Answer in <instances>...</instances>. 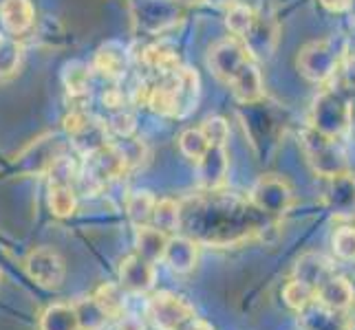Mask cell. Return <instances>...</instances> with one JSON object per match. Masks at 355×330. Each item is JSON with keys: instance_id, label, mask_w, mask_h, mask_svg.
Returning a JSON list of instances; mask_svg holds the SVG:
<instances>
[{"instance_id": "e0dca14e", "label": "cell", "mask_w": 355, "mask_h": 330, "mask_svg": "<svg viewBox=\"0 0 355 330\" xmlns=\"http://www.w3.org/2000/svg\"><path fill=\"white\" fill-rule=\"evenodd\" d=\"M336 268L334 262L327 260L320 253H304L298 258L296 268H293V277L300 279L307 286H311L313 291L320 286L329 275H334Z\"/></svg>"}, {"instance_id": "d4e9b609", "label": "cell", "mask_w": 355, "mask_h": 330, "mask_svg": "<svg viewBox=\"0 0 355 330\" xmlns=\"http://www.w3.org/2000/svg\"><path fill=\"white\" fill-rule=\"evenodd\" d=\"M95 66L97 71H102L106 77L119 80L126 73V48H121L115 42L102 46L100 51H97Z\"/></svg>"}, {"instance_id": "603a6c76", "label": "cell", "mask_w": 355, "mask_h": 330, "mask_svg": "<svg viewBox=\"0 0 355 330\" xmlns=\"http://www.w3.org/2000/svg\"><path fill=\"white\" fill-rule=\"evenodd\" d=\"M46 203L55 218H71L78 212V192L73 183H49Z\"/></svg>"}, {"instance_id": "cb8c5ba5", "label": "cell", "mask_w": 355, "mask_h": 330, "mask_svg": "<svg viewBox=\"0 0 355 330\" xmlns=\"http://www.w3.org/2000/svg\"><path fill=\"white\" fill-rule=\"evenodd\" d=\"M331 190H329V205L342 216H349L355 210V178L347 172L329 178Z\"/></svg>"}, {"instance_id": "9c48e42d", "label": "cell", "mask_w": 355, "mask_h": 330, "mask_svg": "<svg viewBox=\"0 0 355 330\" xmlns=\"http://www.w3.org/2000/svg\"><path fill=\"white\" fill-rule=\"evenodd\" d=\"M117 275V284L130 295H148L157 284V264L144 260L137 253H130L119 262Z\"/></svg>"}, {"instance_id": "e575fe53", "label": "cell", "mask_w": 355, "mask_h": 330, "mask_svg": "<svg viewBox=\"0 0 355 330\" xmlns=\"http://www.w3.org/2000/svg\"><path fill=\"white\" fill-rule=\"evenodd\" d=\"M117 330H146V322L144 317L135 315V313H128L124 311V315L117 317Z\"/></svg>"}, {"instance_id": "ac0fdd59", "label": "cell", "mask_w": 355, "mask_h": 330, "mask_svg": "<svg viewBox=\"0 0 355 330\" xmlns=\"http://www.w3.org/2000/svg\"><path fill=\"white\" fill-rule=\"evenodd\" d=\"M168 238H170L168 234H164L162 229H157L153 225L135 227V253L153 264H159L164 260Z\"/></svg>"}, {"instance_id": "4316f807", "label": "cell", "mask_w": 355, "mask_h": 330, "mask_svg": "<svg viewBox=\"0 0 355 330\" xmlns=\"http://www.w3.org/2000/svg\"><path fill=\"white\" fill-rule=\"evenodd\" d=\"M22 59V46L11 35H0V80L16 75Z\"/></svg>"}, {"instance_id": "f546056e", "label": "cell", "mask_w": 355, "mask_h": 330, "mask_svg": "<svg viewBox=\"0 0 355 330\" xmlns=\"http://www.w3.org/2000/svg\"><path fill=\"white\" fill-rule=\"evenodd\" d=\"M210 148V141L205 139V134L201 132V128H188L179 134V150L181 154L190 158V161L197 163L199 158L207 152Z\"/></svg>"}, {"instance_id": "d6a6232c", "label": "cell", "mask_w": 355, "mask_h": 330, "mask_svg": "<svg viewBox=\"0 0 355 330\" xmlns=\"http://www.w3.org/2000/svg\"><path fill=\"white\" fill-rule=\"evenodd\" d=\"M199 128L210 145H225L230 139V124L223 117H207Z\"/></svg>"}, {"instance_id": "ab89813d", "label": "cell", "mask_w": 355, "mask_h": 330, "mask_svg": "<svg viewBox=\"0 0 355 330\" xmlns=\"http://www.w3.org/2000/svg\"><path fill=\"white\" fill-rule=\"evenodd\" d=\"M0 284H3V271H0Z\"/></svg>"}, {"instance_id": "60d3db41", "label": "cell", "mask_w": 355, "mask_h": 330, "mask_svg": "<svg viewBox=\"0 0 355 330\" xmlns=\"http://www.w3.org/2000/svg\"><path fill=\"white\" fill-rule=\"evenodd\" d=\"M5 3H7V0H0V7H3V5H5Z\"/></svg>"}, {"instance_id": "6da1fadb", "label": "cell", "mask_w": 355, "mask_h": 330, "mask_svg": "<svg viewBox=\"0 0 355 330\" xmlns=\"http://www.w3.org/2000/svg\"><path fill=\"white\" fill-rule=\"evenodd\" d=\"M132 27L144 35H162L186 16V7L175 0H128Z\"/></svg>"}, {"instance_id": "8d00e7d4", "label": "cell", "mask_w": 355, "mask_h": 330, "mask_svg": "<svg viewBox=\"0 0 355 330\" xmlns=\"http://www.w3.org/2000/svg\"><path fill=\"white\" fill-rule=\"evenodd\" d=\"M203 3H207V5H212V7H232L234 3H239V0H203Z\"/></svg>"}, {"instance_id": "44dd1931", "label": "cell", "mask_w": 355, "mask_h": 330, "mask_svg": "<svg viewBox=\"0 0 355 330\" xmlns=\"http://www.w3.org/2000/svg\"><path fill=\"white\" fill-rule=\"evenodd\" d=\"M141 62L144 66L148 68L155 77H166V75H173L181 68V62L177 53L173 48H168L164 44H150L144 48L141 53Z\"/></svg>"}, {"instance_id": "7c38bea8", "label": "cell", "mask_w": 355, "mask_h": 330, "mask_svg": "<svg viewBox=\"0 0 355 330\" xmlns=\"http://www.w3.org/2000/svg\"><path fill=\"white\" fill-rule=\"evenodd\" d=\"M353 300H355L353 284L349 282L347 277L334 273V275H329L324 282L315 288V300L313 302H318L329 313L340 315V313H347L351 309Z\"/></svg>"}, {"instance_id": "9a60e30c", "label": "cell", "mask_w": 355, "mask_h": 330, "mask_svg": "<svg viewBox=\"0 0 355 330\" xmlns=\"http://www.w3.org/2000/svg\"><path fill=\"white\" fill-rule=\"evenodd\" d=\"M0 22L11 38L29 33L35 27V9L31 0H7L0 7Z\"/></svg>"}, {"instance_id": "5b68a950", "label": "cell", "mask_w": 355, "mask_h": 330, "mask_svg": "<svg viewBox=\"0 0 355 330\" xmlns=\"http://www.w3.org/2000/svg\"><path fill=\"white\" fill-rule=\"evenodd\" d=\"M64 132L67 139L76 145V148L84 154H95L97 150H102L108 145V128L104 121L91 117L84 110H73L71 115L64 119Z\"/></svg>"}, {"instance_id": "ffe728a7", "label": "cell", "mask_w": 355, "mask_h": 330, "mask_svg": "<svg viewBox=\"0 0 355 330\" xmlns=\"http://www.w3.org/2000/svg\"><path fill=\"white\" fill-rule=\"evenodd\" d=\"M91 300L95 302V306L108 317V322H115L117 317H121L126 311V291L117 282L100 284L91 295Z\"/></svg>"}, {"instance_id": "52a82bcc", "label": "cell", "mask_w": 355, "mask_h": 330, "mask_svg": "<svg viewBox=\"0 0 355 330\" xmlns=\"http://www.w3.org/2000/svg\"><path fill=\"white\" fill-rule=\"evenodd\" d=\"M67 148V139L60 137V134H42L35 141H31L27 148H24L16 156V165L22 167L24 172H38V174H49V169L53 167V163L60 156H64Z\"/></svg>"}, {"instance_id": "277c9868", "label": "cell", "mask_w": 355, "mask_h": 330, "mask_svg": "<svg viewBox=\"0 0 355 330\" xmlns=\"http://www.w3.org/2000/svg\"><path fill=\"white\" fill-rule=\"evenodd\" d=\"M24 273L46 291H58L67 277V262L53 247H35L24 258Z\"/></svg>"}, {"instance_id": "d6986e66", "label": "cell", "mask_w": 355, "mask_h": 330, "mask_svg": "<svg viewBox=\"0 0 355 330\" xmlns=\"http://www.w3.org/2000/svg\"><path fill=\"white\" fill-rule=\"evenodd\" d=\"M38 330H82L76 304L71 302L49 304L38 320Z\"/></svg>"}, {"instance_id": "83f0119b", "label": "cell", "mask_w": 355, "mask_h": 330, "mask_svg": "<svg viewBox=\"0 0 355 330\" xmlns=\"http://www.w3.org/2000/svg\"><path fill=\"white\" fill-rule=\"evenodd\" d=\"M256 20V9H252L250 5L243 3H234L232 7H227V16H225V27L230 29V33L234 38H243L245 33L252 29V24Z\"/></svg>"}, {"instance_id": "f1b7e54d", "label": "cell", "mask_w": 355, "mask_h": 330, "mask_svg": "<svg viewBox=\"0 0 355 330\" xmlns=\"http://www.w3.org/2000/svg\"><path fill=\"white\" fill-rule=\"evenodd\" d=\"M283 300L291 311L300 313L302 309H307L309 304L315 300V291L304 282H300V279L291 277L289 282L283 286Z\"/></svg>"}, {"instance_id": "74e56055", "label": "cell", "mask_w": 355, "mask_h": 330, "mask_svg": "<svg viewBox=\"0 0 355 330\" xmlns=\"http://www.w3.org/2000/svg\"><path fill=\"white\" fill-rule=\"evenodd\" d=\"M186 330H212V326H210V324H205L203 320H199V317H197V320H194Z\"/></svg>"}, {"instance_id": "f35d334b", "label": "cell", "mask_w": 355, "mask_h": 330, "mask_svg": "<svg viewBox=\"0 0 355 330\" xmlns=\"http://www.w3.org/2000/svg\"><path fill=\"white\" fill-rule=\"evenodd\" d=\"M175 3L183 5V7H190V5H201L203 0H175Z\"/></svg>"}, {"instance_id": "d590c367", "label": "cell", "mask_w": 355, "mask_h": 330, "mask_svg": "<svg viewBox=\"0 0 355 330\" xmlns=\"http://www.w3.org/2000/svg\"><path fill=\"white\" fill-rule=\"evenodd\" d=\"M351 3H353V0H322V5L327 9H331V11H345V9L351 7Z\"/></svg>"}, {"instance_id": "8fae6325", "label": "cell", "mask_w": 355, "mask_h": 330, "mask_svg": "<svg viewBox=\"0 0 355 330\" xmlns=\"http://www.w3.org/2000/svg\"><path fill=\"white\" fill-rule=\"evenodd\" d=\"M278 29H276V20L272 16H265L256 11V20L252 24V29L241 38V42L248 48V53L254 59H269L276 48L278 40Z\"/></svg>"}, {"instance_id": "4fadbf2b", "label": "cell", "mask_w": 355, "mask_h": 330, "mask_svg": "<svg viewBox=\"0 0 355 330\" xmlns=\"http://www.w3.org/2000/svg\"><path fill=\"white\" fill-rule=\"evenodd\" d=\"M227 167H230V158L225 145H210L207 152L197 161L199 185L205 192L221 190L227 178Z\"/></svg>"}, {"instance_id": "1f68e13d", "label": "cell", "mask_w": 355, "mask_h": 330, "mask_svg": "<svg viewBox=\"0 0 355 330\" xmlns=\"http://www.w3.org/2000/svg\"><path fill=\"white\" fill-rule=\"evenodd\" d=\"M331 251L340 262H355V227H340L331 236Z\"/></svg>"}, {"instance_id": "2e32d148", "label": "cell", "mask_w": 355, "mask_h": 330, "mask_svg": "<svg viewBox=\"0 0 355 330\" xmlns=\"http://www.w3.org/2000/svg\"><path fill=\"white\" fill-rule=\"evenodd\" d=\"M227 86L234 91L236 100L241 104L261 102L265 97V91H263V77H261L259 66H256V59H250V62L236 73V77L232 80Z\"/></svg>"}, {"instance_id": "30bf717a", "label": "cell", "mask_w": 355, "mask_h": 330, "mask_svg": "<svg viewBox=\"0 0 355 330\" xmlns=\"http://www.w3.org/2000/svg\"><path fill=\"white\" fill-rule=\"evenodd\" d=\"M170 84H173V97H175V119H186L199 106V97H201L199 73L197 68L181 64V68L170 75Z\"/></svg>"}, {"instance_id": "7402d4cb", "label": "cell", "mask_w": 355, "mask_h": 330, "mask_svg": "<svg viewBox=\"0 0 355 330\" xmlns=\"http://www.w3.org/2000/svg\"><path fill=\"white\" fill-rule=\"evenodd\" d=\"M181 220H183V207L175 199H157L155 210H153V220L150 225L162 229L164 234L175 236L181 231Z\"/></svg>"}, {"instance_id": "8992f818", "label": "cell", "mask_w": 355, "mask_h": 330, "mask_svg": "<svg viewBox=\"0 0 355 330\" xmlns=\"http://www.w3.org/2000/svg\"><path fill=\"white\" fill-rule=\"evenodd\" d=\"M248 201L263 216H283L293 207L296 196H293V190L285 178L269 174V176H261L254 183Z\"/></svg>"}, {"instance_id": "836d02e7", "label": "cell", "mask_w": 355, "mask_h": 330, "mask_svg": "<svg viewBox=\"0 0 355 330\" xmlns=\"http://www.w3.org/2000/svg\"><path fill=\"white\" fill-rule=\"evenodd\" d=\"M104 124H106L108 132H113V134H117V137L126 139L135 130V117L128 113L126 108H121V110H113L111 117H108V121H104Z\"/></svg>"}, {"instance_id": "3957f363", "label": "cell", "mask_w": 355, "mask_h": 330, "mask_svg": "<svg viewBox=\"0 0 355 330\" xmlns=\"http://www.w3.org/2000/svg\"><path fill=\"white\" fill-rule=\"evenodd\" d=\"M302 150L315 174L324 178H334L349 172L347 158L338 150L331 137H327L322 130H304L302 132Z\"/></svg>"}, {"instance_id": "4dcf8cb0", "label": "cell", "mask_w": 355, "mask_h": 330, "mask_svg": "<svg viewBox=\"0 0 355 330\" xmlns=\"http://www.w3.org/2000/svg\"><path fill=\"white\" fill-rule=\"evenodd\" d=\"M73 304H76L82 330H104L108 326V317L95 306V302L91 297H84V300L73 302Z\"/></svg>"}, {"instance_id": "484cf974", "label": "cell", "mask_w": 355, "mask_h": 330, "mask_svg": "<svg viewBox=\"0 0 355 330\" xmlns=\"http://www.w3.org/2000/svg\"><path fill=\"white\" fill-rule=\"evenodd\" d=\"M155 203H157V199L153 196V192H148V190L132 192L128 196V201H126V214L130 218V223L135 227L150 225Z\"/></svg>"}, {"instance_id": "ba28073f", "label": "cell", "mask_w": 355, "mask_h": 330, "mask_svg": "<svg viewBox=\"0 0 355 330\" xmlns=\"http://www.w3.org/2000/svg\"><path fill=\"white\" fill-rule=\"evenodd\" d=\"M250 59H254L248 48H245V44L239 40V38H227V40H221L218 44H214L210 48V55H207V64H210L212 73L214 75L230 84L232 80L236 77V73L250 62Z\"/></svg>"}, {"instance_id": "7a4b0ae2", "label": "cell", "mask_w": 355, "mask_h": 330, "mask_svg": "<svg viewBox=\"0 0 355 330\" xmlns=\"http://www.w3.org/2000/svg\"><path fill=\"white\" fill-rule=\"evenodd\" d=\"M146 320L153 324L155 330H186L194 320L192 304L173 291H157L146 304Z\"/></svg>"}, {"instance_id": "b9f144b4", "label": "cell", "mask_w": 355, "mask_h": 330, "mask_svg": "<svg viewBox=\"0 0 355 330\" xmlns=\"http://www.w3.org/2000/svg\"><path fill=\"white\" fill-rule=\"evenodd\" d=\"M0 156H3V154H0Z\"/></svg>"}, {"instance_id": "5bb4252c", "label": "cell", "mask_w": 355, "mask_h": 330, "mask_svg": "<svg viewBox=\"0 0 355 330\" xmlns=\"http://www.w3.org/2000/svg\"><path fill=\"white\" fill-rule=\"evenodd\" d=\"M162 262H166L177 275L192 273L194 266L199 262V242L194 238L179 236V234L170 236Z\"/></svg>"}]
</instances>
